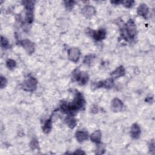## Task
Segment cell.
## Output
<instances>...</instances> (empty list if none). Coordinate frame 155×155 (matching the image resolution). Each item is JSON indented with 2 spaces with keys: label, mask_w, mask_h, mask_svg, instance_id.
I'll return each mask as SVG.
<instances>
[{
  "label": "cell",
  "mask_w": 155,
  "mask_h": 155,
  "mask_svg": "<svg viewBox=\"0 0 155 155\" xmlns=\"http://www.w3.org/2000/svg\"><path fill=\"white\" fill-rule=\"evenodd\" d=\"M84 103L85 101L82 95L77 91L73 102L71 104H67L65 102H62L61 104V109L63 112L72 116L84 107Z\"/></svg>",
  "instance_id": "6da1fadb"
},
{
  "label": "cell",
  "mask_w": 155,
  "mask_h": 155,
  "mask_svg": "<svg viewBox=\"0 0 155 155\" xmlns=\"http://www.w3.org/2000/svg\"><path fill=\"white\" fill-rule=\"evenodd\" d=\"M72 78L74 81H78L80 85H83L88 81V75L85 72H81L79 70L76 69L72 73Z\"/></svg>",
  "instance_id": "7a4b0ae2"
},
{
  "label": "cell",
  "mask_w": 155,
  "mask_h": 155,
  "mask_svg": "<svg viewBox=\"0 0 155 155\" xmlns=\"http://www.w3.org/2000/svg\"><path fill=\"white\" fill-rule=\"evenodd\" d=\"M37 84L38 81L35 78L30 77L23 82L22 87L25 91H33L36 90L37 87Z\"/></svg>",
  "instance_id": "3957f363"
},
{
  "label": "cell",
  "mask_w": 155,
  "mask_h": 155,
  "mask_svg": "<svg viewBox=\"0 0 155 155\" xmlns=\"http://www.w3.org/2000/svg\"><path fill=\"white\" fill-rule=\"evenodd\" d=\"M125 33L130 38H133L136 34V27L132 19H130L125 25Z\"/></svg>",
  "instance_id": "277c9868"
},
{
  "label": "cell",
  "mask_w": 155,
  "mask_h": 155,
  "mask_svg": "<svg viewBox=\"0 0 155 155\" xmlns=\"http://www.w3.org/2000/svg\"><path fill=\"white\" fill-rule=\"evenodd\" d=\"M81 55L80 50L77 48H71L68 51V56L70 61L77 62L79 61Z\"/></svg>",
  "instance_id": "5b68a950"
},
{
  "label": "cell",
  "mask_w": 155,
  "mask_h": 155,
  "mask_svg": "<svg viewBox=\"0 0 155 155\" xmlns=\"http://www.w3.org/2000/svg\"><path fill=\"white\" fill-rule=\"evenodd\" d=\"M20 44L25 50L28 54H32L35 51V45L31 41L28 39H24L20 41Z\"/></svg>",
  "instance_id": "8992f818"
},
{
  "label": "cell",
  "mask_w": 155,
  "mask_h": 155,
  "mask_svg": "<svg viewBox=\"0 0 155 155\" xmlns=\"http://www.w3.org/2000/svg\"><path fill=\"white\" fill-rule=\"evenodd\" d=\"M124 107L122 102L118 98H114L112 100L111 103V109L114 112L120 111Z\"/></svg>",
  "instance_id": "52a82bcc"
},
{
  "label": "cell",
  "mask_w": 155,
  "mask_h": 155,
  "mask_svg": "<svg viewBox=\"0 0 155 155\" xmlns=\"http://www.w3.org/2000/svg\"><path fill=\"white\" fill-rule=\"evenodd\" d=\"M91 36L95 39L96 41H101L104 39L106 36V31L105 29H100L97 31H91Z\"/></svg>",
  "instance_id": "ba28073f"
},
{
  "label": "cell",
  "mask_w": 155,
  "mask_h": 155,
  "mask_svg": "<svg viewBox=\"0 0 155 155\" xmlns=\"http://www.w3.org/2000/svg\"><path fill=\"white\" fill-rule=\"evenodd\" d=\"M113 85H114L113 79L112 78H109L106 79L104 81L99 82L96 85V87L97 88L104 87L106 88H111L113 87Z\"/></svg>",
  "instance_id": "9c48e42d"
},
{
  "label": "cell",
  "mask_w": 155,
  "mask_h": 155,
  "mask_svg": "<svg viewBox=\"0 0 155 155\" xmlns=\"http://www.w3.org/2000/svg\"><path fill=\"white\" fill-rule=\"evenodd\" d=\"M75 136H76V138L77 140L80 143H82L84 141H85V140H87L88 137L87 131L85 130H78V131H76Z\"/></svg>",
  "instance_id": "30bf717a"
},
{
  "label": "cell",
  "mask_w": 155,
  "mask_h": 155,
  "mask_svg": "<svg viewBox=\"0 0 155 155\" xmlns=\"http://www.w3.org/2000/svg\"><path fill=\"white\" fill-rule=\"evenodd\" d=\"M131 136L134 139H138L140 134V128L137 124L132 125L130 130Z\"/></svg>",
  "instance_id": "8fae6325"
},
{
  "label": "cell",
  "mask_w": 155,
  "mask_h": 155,
  "mask_svg": "<svg viewBox=\"0 0 155 155\" xmlns=\"http://www.w3.org/2000/svg\"><path fill=\"white\" fill-rule=\"evenodd\" d=\"M82 12L85 17L90 18L95 14L96 10L93 7L90 5H87L82 9Z\"/></svg>",
  "instance_id": "7c38bea8"
},
{
  "label": "cell",
  "mask_w": 155,
  "mask_h": 155,
  "mask_svg": "<svg viewBox=\"0 0 155 155\" xmlns=\"http://www.w3.org/2000/svg\"><path fill=\"white\" fill-rule=\"evenodd\" d=\"M137 14L143 18H146L148 13V7L145 4H140L137 8Z\"/></svg>",
  "instance_id": "4fadbf2b"
},
{
  "label": "cell",
  "mask_w": 155,
  "mask_h": 155,
  "mask_svg": "<svg viewBox=\"0 0 155 155\" xmlns=\"http://www.w3.org/2000/svg\"><path fill=\"white\" fill-rule=\"evenodd\" d=\"M125 68L123 66H119L116 69H115L111 73V75L114 78H117L120 76H123L125 74Z\"/></svg>",
  "instance_id": "5bb4252c"
},
{
  "label": "cell",
  "mask_w": 155,
  "mask_h": 155,
  "mask_svg": "<svg viewBox=\"0 0 155 155\" xmlns=\"http://www.w3.org/2000/svg\"><path fill=\"white\" fill-rule=\"evenodd\" d=\"M101 132L100 130H96L94 131L90 136V139L92 142H95L96 143H99L101 142Z\"/></svg>",
  "instance_id": "9a60e30c"
},
{
  "label": "cell",
  "mask_w": 155,
  "mask_h": 155,
  "mask_svg": "<svg viewBox=\"0 0 155 155\" xmlns=\"http://www.w3.org/2000/svg\"><path fill=\"white\" fill-rule=\"evenodd\" d=\"M52 126V121H51V118H50L48 119H47L42 127V130L43 132L45 133H48L50 132L51 130V127Z\"/></svg>",
  "instance_id": "2e32d148"
},
{
  "label": "cell",
  "mask_w": 155,
  "mask_h": 155,
  "mask_svg": "<svg viewBox=\"0 0 155 155\" xmlns=\"http://www.w3.org/2000/svg\"><path fill=\"white\" fill-rule=\"evenodd\" d=\"M66 123L70 128H73L76 125V120L74 118L72 117L71 116L67 117L65 119Z\"/></svg>",
  "instance_id": "e0dca14e"
},
{
  "label": "cell",
  "mask_w": 155,
  "mask_h": 155,
  "mask_svg": "<svg viewBox=\"0 0 155 155\" xmlns=\"http://www.w3.org/2000/svg\"><path fill=\"white\" fill-rule=\"evenodd\" d=\"M6 66L8 69L12 70L16 67V62L13 59H8L6 62Z\"/></svg>",
  "instance_id": "ac0fdd59"
},
{
  "label": "cell",
  "mask_w": 155,
  "mask_h": 155,
  "mask_svg": "<svg viewBox=\"0 0 155 155\" xmlns=\"http://www.w3.org/2000/svg\"><path fill=\"white\" fill-rule=\"evenodd\" d=\"M1 46L4 48H7L9 47V43L8 40L3 36H1Z\"/></svg>",
  "instance_id": "d6986e66"
},
{
  "label": "cell",
  "mask_w": 155,
  "mask_h": 155,
  "mask_svg": "<svg viewBox=\"0 0 155 155\" xmlns=\"http://www.w3.org/2000/svg\"><path fill=\"white\" fill-rule=\"evenodd\" d=\"M30 148L32 150H35L36 148H38V140L36 139H33L31 140V141L30 142Z\"/></svg>",
  "instance_id": "ffe728a7"
},
{
  "label": "cell",
  "mask_w": 155,
  "mask_h": 155,
  "mask_svg": "<svg viewBox=\"0 0 155 155\" xmlns=\"http://www.w3.org/2000/svg\"><path fill=\"white\" fill-rule=\"evenodd\" d=\"M122 3L123 4L124 7H125L127 8H130L133 6V5L134 4V1H122Z\"/></svg>",
  "instance_id": "44dd1931"
},
{
  "label": "cell",
  "mask_w": 155,
  "mask_h": 155,
  "mask_svg": "<svg viewBox=\"0 0 155 155\" xmlns=\"http://www.w3.org/2000/svg\"><path fill=\"white\" fill-rule=\"evenodd\" d=\"M74 4V1H65V7L67 9H71V8L73 7V5Z\"/></svg>",
  "instance_id": "7402d4cb"
},
{
  "label": "cell",
  "mask_w": 155,
  "mask_h": 155,
  "mask_svg": "<svg viewBox=\"0 0 155 155\" xmlns=\"http://www.w3.org/2000/svg\"><path fill=\"white\" fill-rule=\"evenodd\" d=\"M105 151V148L103 147V145H98L97 148V150H96V153L98 154H103Z\"/></svg>",
  "instance_id": "603a6c76"
},
{
  "label": "cell",
  "mask_w": 155,
  "mask_h": 155,
  "mask_svg": "<svg viewBox=\"0 0 155 155\" xmlns=\"http://www.w3.org/2000/svg\"><path fill=\"white\" fill-rule=\"evenodd\" d=\"M7 84V80L6 79L3 77V76H1V80H0V87L1 88H4L6 86Z\"/></svg>",
  "instance_id": "cb8c5ba5"
},
{
  "label": "cell",
  "mask_w": 155,
  "mask_h": 155,
  "mask_svg": "<svg viewBox=\"0 0 155 155\" xmlns=\"http://www.w3.org/2000/svg\"><path fill=\"white\" fill-rule=\"evenodd\" d=\"M93 59V55L86 56L85 58V59H84V63H85L87 64H88L91 62Z\"/></svg>",
  "instance_id": "d4e9b609"
},
{
  "label": "cell",
  "mask_w": 155,
  "mask_h": 155,
  "mask_svg": "<svg viewBox=\"0 0 155 155\" xmlns=\"http://www.w3.org/2000/svg\"><path fill=\"white\" fill-rule=\"evenodd\" d=\"M149 148H150V151L154 152V142L153 140L150 142V144L149 145Z\"/></svg>",
  "instance_id": "484cf974"
},
{
  "label": "cell",
  "mask_w": 155,
  "mask_h": 155,
  "mask_svg": "<svg viewBox=\"0 0 155 155\" xmlns=\"http://www.w3.org/2000/svg\"><path fill=\"white\" fill-rule=\"evenodd\" d=\"M74 154H85V153L84 151H79V150H78V151H76V152L74 153Z\"/></svg>",
  "instance_id": "4316f807"
}]
</instances>
